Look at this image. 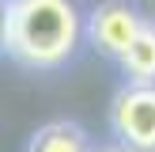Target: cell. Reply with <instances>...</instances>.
<instances>
[{"label":"cell","instance_id":"6da1fadb","mask_svg":"<svg viewBox=\"0 0 155 152\" xmlns=\"http://www.w3.org/2000/svg\"><path fill=\"white\" fill-rule=\"evenodd\" d=\"M80 42V15L68 0H8L4 50L34 68H53L72 57Z\"/></svg>","mask_w":155,"mask_h":152},{"label":"cell","instance_id":"7a4b0ae2","mask_svg":"<svg viewBox=\"0 0 155 152\" xmlns=\"http://www.w3.org/2000/svg\"><path fill=\"white\" fill-rule=\"evenodd\" d=\"M114 129L121 144L155 152V84H133L114 103Z\"/></svg>","mask_w":155,"mask_h":152},{"label":"cell","instance_id":"3957f363","mask_svg":"<svg viewBox=\"0 0 155 152\" xmlns=\"http://www.w3.org/2000/svg\"><path fill=\"white\" fill-rule=\"evenodd\" d=\"M140 27H144V19L136 15V8L117 4V0L95 8V15H91V38H95V46L106 50V53H114V57H121L133 46V38L140 34Z\"/></svg>","mask_w":155,"mask_h":152},{"label":"cell","instance_id":"277c9868","mask_svg":"<svg viewBox=\"0 0 155 152\" xmlns=\"http://www.w3.org/2000/svg\"><path fill=\"white\" fill-rule=\"evenodd\" d=\"M27 152H91V141L72 122H49L34 133Z\"/></svg>","mask_w":155,"mask_h":152},{"label":"cell","instance_id":"5b68a950","mask_svg":"<svg viewBox=\"0 0 155 152\" xmlns=\"http://www.w3.org/2000/svg\"><path fill=\"white\" fill-rule=\"evenodd\" d=\"M121 65L133 84H155V27H148V23L140 27L133 46L121 53Z\"/></svg>","mask_w":155,"mask_h":152},{"label":"cell","instance_id":"8992f818","mask_svg":"<svg viewBox=\"0 0 155 152\" xmlns=\"http://www.w3.org/2000/svg\"><path fill=\"white\" fill-rule=\"evenodd\" d=\"M4 34H8V0H0V50H4Z\"/></svg>","mask_w":155,"mask_h":152},{"label":"cell","instance_id":"52a82bcc","mask_svg":"<svg viewBox=\"0 0 155 152\" xmlns=\"http://www.w3.org/2000/svg\"><path fill=\"white\" fill-rule=\"evenodd\" d=\"M106 152H136V148H129V144H121V148H106Z\"/></svg>","mask_w":155,"mask_h":152}]
</instances>
